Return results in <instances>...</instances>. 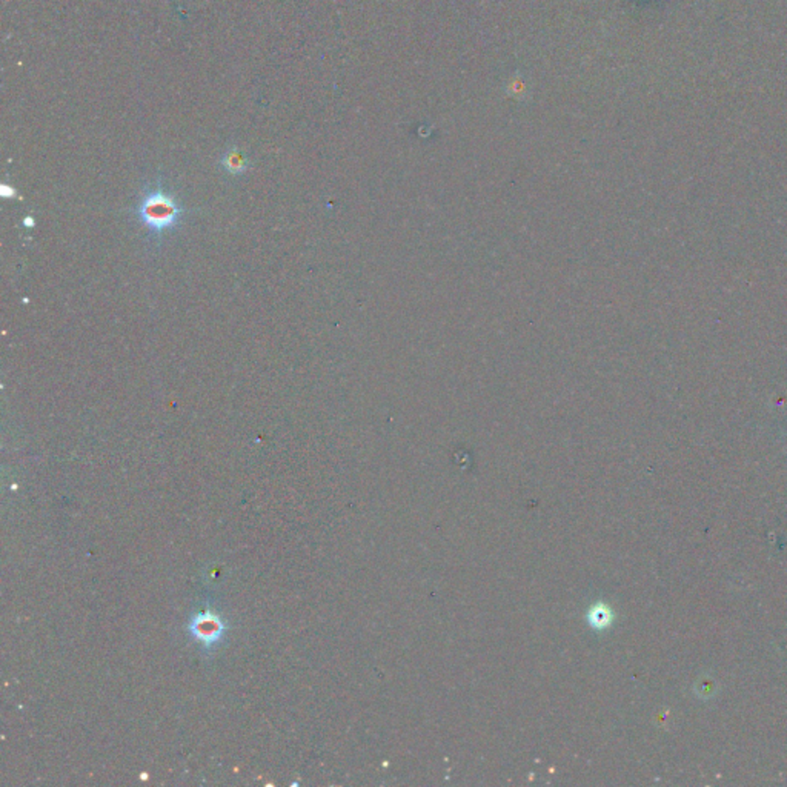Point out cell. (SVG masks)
Here are the masks:
<instances>
[{
	"label": "cell",
	"instance_id": "6da1fadb",
	"mask_svg": "<svg viewBox=\"0 0 787 787\" xmlns=\"http://www.w3.org/2000/svg\"><path fill=\"white\" fill-rule=\"evenodd\" d=\"M180 206L166 192L151 191L137 208L139 219L151 233H163L177 225L180 219Z\"/></svg>",
	"mask_w": 787,
	"mask_h": 787
},
{
	"label": "cell",
	"instance_id": "7a4b0ae2",
	"mask_svg": "<svg viewBox=\"0 0 787 787\" xmlns=\"http://www.w3.org/2000/svg\"><path fill=\"white\" fill-rule=\"evenodd\" d=\"M188 630L196 641L205 646L206 649H212L214 646H217L224 640L226 625L219 615L212 612H202L191 618Z\"/></svg>",
	"mask_w": 787,
	"mask_h": 787
},
{
	"label": "cell",
	"instance_id": "3957f363",
	"mask_svg": "<svg viewBox=\"0 0 787 787\" xmlns=\"http://www.w3.org/2000/svg\"><path fill=\"white\" fill-rule=\"evenodd\" d=\"M221 166H224L229 174L239 176L248 169V160L242 151L237 150V148H231V150H228L224 154V157H221Z\"/></svg>",
	"mask_w": 787,
	"mask_h": 787
},
{
	"label": "cell",
	"instance_id": "277c9868",
	"mask_svg": "<svg viewBox=\"0 0 787 787\" xmlns=\"http://www.w3.org/2000/svg\"><path fill=\"white\" fill-rule=\"evenodd\" d=\"M508 93L512 95V98H517V99L524 98L526 85L523 84V80L520 77L512 79L511 84H509V88H508Z\"/></svg>",
	"mask_w": 787,
	"mask_h": 787
},
{
	"label": "cell",
	"instance_id": "5b68a950",
	"mask_svg": "<svg viewBox=\"0 0 787 787\" xmlns=\"http://www.w3.org/2000/svg\"><path fill=\"white\" fill-rule=\"evenodd\" d=\"M593 618V626H606L611 623L612 615L609 612L607 607H598L595 615H592Z\"/></svg>",
	"mask_w": 787,
	"mask_h": 787
}]
</instances>
